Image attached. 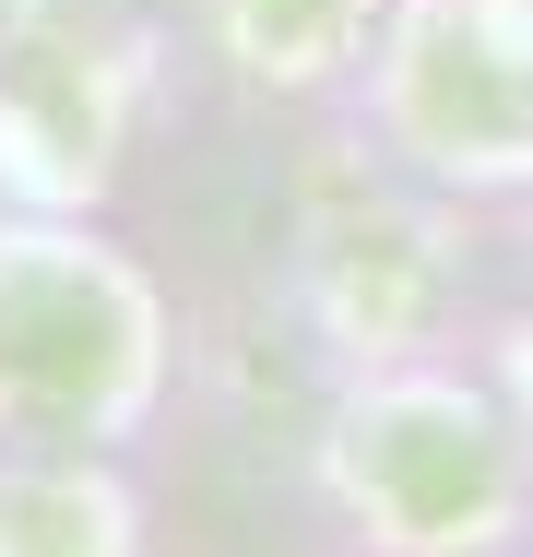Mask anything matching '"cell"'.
<instances>
[{"instance_id": "7a4b0ae2", "label": "cell", "mask_w": 533, "mask_h": 557, "mask_svg": "<svg viewBox=\"0 0 533 557\" xmlns=\"http://www.w3.org/2000/svg\"><path fill=\"white\" fill-rule=\"evenodd\" d=\"M344 486L356 510H380L404 546H486L510 522V440L474 392L404 380L380 404H356L344 428Z\"/></svg>"}, {"instance_id": "3957f363", "label": "cell", "mask_w": 533, "mask_h": 557, "mask_svg": "<svg viewBox=\"0 0 533 557\" xmlns=\"http://www.w3.org/2000/svg\"><path fill=\"white\" fill-rule=\"evenodd\" d=\"M119 522L131 510L96 474H36V462L0 474V557H119Z\"/></svg>"}, {"instance_id": "277c9868", "label": "cell", "mask_w": 533, "mask_h": 557, "mask_svg": "<svg viewBox=\"0 0 533 557\" xmlns=\"http://www.w3.org/2000/svg\"><path fill=\"white\" fill-rule=\"evenodd\" d=\"M522 392H533V356H522Z\"/></svg>"}, {"instance_id": "6da1fadb", "label": "cell", "mask_w": 533, "mask_h": 557, "mask_svg": "<svg viewBox=\"0 0 533 557\" xmlns=\"http://www.w3.org/2000/svg\"><path fill=\"white\" fill-rule=\"evenodd\" d=\"M142 392V297L72 237L0 249V416L24 428H107Z\"/></svg>"}]
</instances>
